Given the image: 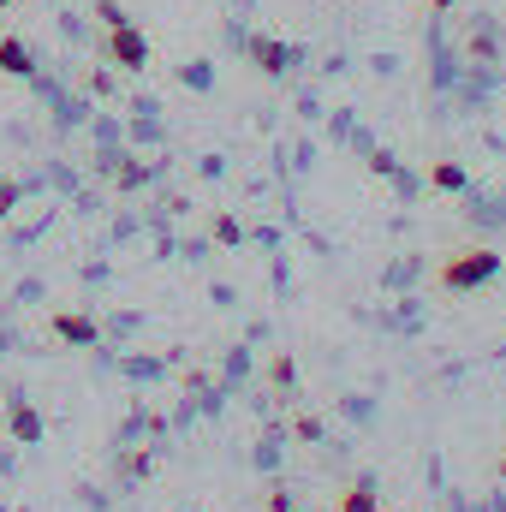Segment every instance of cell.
I'll list each match as a JSON object with an SVG mask.
<instances>
[{
    "instance_id": "cell-10",
    "label": "cell",
    "mask_w": 506,
    "mask_h": 512,
    "mask_svg": "<svg viewBox=\"0 0 506 512\" xmlns=\"http://www.w3.org/2000/svg\"><path fill=\"white\" fill-rule=\"evenodd\" d=\"M334 512H381L376 507V477H358V483L340 495V507H334Z\"/></svg>"
},
{
    "instance_id": "cell-3",
    "label": "cell",
    "mask_w": 506,
    "mask_h": 512,
    "mask_svg": "<svg viewBox=\"0 0 506 512\" xmlns=\"http://www.w3.org/2000/svg\"><path fill=\"white\" fill-rule=\"evenodd\" d=\"M108 66H126V72H143L149 66V36L137 30V24H120V30H108Z\"/></svg>"
},
{
    "instance_id": "cell-12",
    "label": "cell",
    "mask_w": 506,
    "mask_h": 512,
    "mask_svg": "<svg viewBox=\"0 0 506 512\" xmlns=\"http://www.w3.org/2000/svg\"><path fill=\"white\" fill-rule=\"evenodd\" d=\"M280 441H286L280 429H268V435L256 441V453H251V465H256V471H280Z\"/></svg>"
},
{
    "instance_id": "cell-22",
    "label": "cell",
    "mask_w": 506,
    "mask_h": 512,
    "mask_svg": "<svg viewBox=\"0 0 506 512\" xmlns=\"http://www.w3.org/2000/svg\"><path fill=\"white\" fill-rule=\"evenodd\" d=\"M429 6H435V12H447V6H453V0H429Z\"/></svg>"
},
{
    "instance_id": "cell-4",
    "label": "cell",
    "mask_w": 506,
    "mask_h": 512,
    "mask_svg": "<svg viewBox=\"0 0 506 512\" xmlns=\"http://www.w3.org/2000/svg\"><path fill=\"white\" fill-rule=\"evenodd\" d=\"M54 340L60 346H78V352H90V346H102V322L96 316H84V310H54Z\"/></svg>"
},
{
    "instance_id": "cell-23",
    "label": "cell",
    "mask_w": 506,
    "mask_h": 512,
    "mask_svg": "<svg viewBox=\"0 0 506 512\" xmlns=\"http://www.w3.org/2000/svg\"><path fill=\"white\" fill-rule=\"evenodd\" d=\"M501 477H506V453H501Z\"/></svg>"
},
{
    "instance_id": "cell-20",
    "label": "cell",
    "mask_w": 506,
    "mask_h": 512,
    "mask_svg": "<svg viewBox=\"0 0 506 512\" xmlns=\"http://www.w3.org/2000/svg\"><path fill=\"white\" fill-rule=\"evenodd\" d=\"M268 512H298V501H292V489H286V483H274V489H268Z\"/></svg>"
},
{
    "instance_id": "cell-14",
    "label": "cell",
    "mask_w": 506,
    "mask_h": 512,
    "mask_svg": "<svg viewBox=\"0 0 506 512\" xmlns=\"http://www.w3.org/2000/svg\"><path fill=\"white\" fill-rule=\"evenodd\" d=\"M340 411H346L352 423H376V399H370V393H346V399H340Z\"/></svg>"
},
{
    "instance_id": "cell-9",
    "label": "cell",
    "mask_w": 506,
    "mask_h": 512,
    "mask_svg": "<svg viewBox=\"0 0 506 512\" xmlns=\"http://www.w3.org/2000/svg\"><path fill=\"white\" fill-rule=\"evenodd\" d=\"M429 191H447V197H465V191H471V173H465L459 161H435V167H429Z\"/></svg>"
},
{
    "instance_id": "cell-11",
    "label": "cell",
    "mask_w": 506,
    "mask_h": 512,
    "mask_svg": "<svg viewBox=\"0 0 506 512\" xmlns=\"http://www.w3.org/2000/svg\"><path fill=\"white\" fill-rule=\"evenodd\" d=\"M292 435H298L304 447H322V441H328V423H322L316 411H298V417H292Z\"/></svg>"
},
{
    "instance_id": "cell-5",
    "label": "cell",
    "mask_w": 506,
    "mask_h": 512,
    "mask_svg": "<svg viewBox=\"0 0 506 512\" xmlns=\"http://www.w3.org/2000/svg\"><path fill=\"white\" fill-rule=\"evenodd\" d=\"M417 280H423V256H417V251L393 256V262L381 268V286H387V292H411Z\"/></svg>"
},
{
    "instance_id": "cell-13",
    "label": "cell",
    "mask_w": 506,
    "mask_h": 512,
    "mask_svg": "<svg viewBox=\"0 0 506 512\" xmlns=\"http://www.w3.org/2000/svg\"><path fill=\"white\" fill-rule=\"evenodd\" d=\"M387 328H399V334H417V328H423V304H417V298H399V310L387 316Z\"/></svg>"
},
{
    "instance_id": "cell-6",
    "label": "cell",
    "mask_w": 506,
    "mask_h": 512,
    "mask_svg": "<svg viewBox=\"0 0 506 512\" xmlns=\"http://www.w3.org/2000/svg\"><path fill=\"white\" fill-rule=\"evenodd\" d=\"M6 423H12V441L18 447H36L42 441V417H36V405H24V393H12V417Z\"/></svg>"
},
{
    "instance_id": "cell-19",
    "label": "cell",
    "mask_w": 506,
    "mask_h": 512,
    "mask_svg": "<svg viewBox=\"0 0 506 512\" xmlns=\"http://www.w3.org/2000/svg\"><path fill=\"white\" fill-rule=\"evenodd\" d=\"M387 179H393V191H399L405 203H417V191H423V185H417V179H411V173H405L399 161H393V173H387Z\"/></svg>"
},
{
    "instance_id": "cell-18",
    "label": "cell",
    "mask_w": 506,
    "mask_h": 512,
    "mask_svg": "<svg viewBox=\"0 0 506 512\" xmlns=\"http://www.w3.org/2000/svg\"><path fill=\"white\" fill-rule=\"evenodd\" d=\"M161 370H167V364H155V358H126L131 382H161Z\"/></svg>"
},
{
    "instance_id": "cell-17",
    "label": "cell",
    "mask_w": 506,
    "mask_h": 512,
    "mask_svg": "<svg viewBox=\"0 0 506 512\" xmlns=\"http://www.w3.org/2000/svg\"><path fill=\"white\" fill-rule=\"evenodd\" d=\"M96 18H102V30H120V24H131V12L120 6V0H96Z\"/></svg>"
},
{
    "instance_id": "cell-15",
    "label": "cell",
    "mask_w": 506,
    "mask_h": 512,
    "mask_svg": "<svg viewBox=\"0 0 506 512\" xmlns=\"http://www.w3.org/2000/svg\"><path fill=\"white\" fill-rule=\"evenodd\" d=\"M179 78H185L191 90H215V72H209V60H185V66H179Z\"/></svg>"
},
{
    "instance_id": "cell-24",
    "label": "cell",
    "mask_w": 506,
    "mask_h": 512,
    "mask_svg": "<svg viewBox=\"0 0 506 512\" xmlns=\"http://www.w3.org/2000/svg\"><path fill=\"white\" fill-rule=\"evenodd\" d=\"M0 6H12V0H0Z\"/></svg>"
},
{
    "instance_id": "cell-1",
    "label": "cell",
    "mask_w": 506,
    "mask_h": 512,
    "mask_svg": "<svg viewBox=\"0 0 506 512\" xmlns=\"http://www.w3.org/2000/svg\"><path fill=\"white\" fill-rule=\"evenodd\" d=\"M501 256L489 251V245H471V251L447 256L441 262V292H453V298H471V292H483V286H495L501 280Z\"/></svg>"
},
{
    "instance_id": "cell-21",
    "label": "cell",
    "mask_w": 506,
    "mask_h": 512,
    "mask_svg": "<svg viewBox=\"0 0 506 512\" xmlns=\"http://www.w3.org/2000/svg\"><path fill=\"white\" fill-rule=\"evenodd\" d=\"M18 197H24V185H12V179H0V221L18 209Z\"/></svg>"
},
{
    "instance_id": "cell-2",
    "label": "cell",
    "mask_w": 506,
    "mask_h": 512,
    "mask_svg": "<svg viewBox=\"0 0 506 512\" xmlns=\"http://www.w3.org/2000/svg\"><path fill=\"white\" fill-rule=\"evenodd\" d=\"M245 54H251V66L262 78H286L292 66H304V48H292L280 36H245Z\"/></svg>"
},
{
    "instance_id": "cell-8",
    "label": "cell",
    "mask_w": 506,
    "mask_h": 512,
    "mask_svg": "<svg viewBox=\"0 0 506 512\" xmlns=\"http://www.w3.org/2000/svg\"><path fill=\"white\" fill-rule=\"evenodd\" d=\"M268 387H274V399H298V364H292V352H274L268 358Z\"/></svg>"
},
{
    "instance_id": "cell-7",
    "label": "cell",
    "mask_w": 506,
    "mask_h": 512,
    "mask_svg": "<svg viewBox=\"0 0 506 512\" xmlns=\"http://www.w3.org/2000/svg\"><path fill=\"white\" fill-rule=\"evenodd\" d=\"M0 72H6V78H30V72H36V54H30L24 36H0Z\"/></svg>"
},
{
    "instance_id": "cell-16",
    "label": "cell",
    "mask_w": 506,
    "mask_h": 512,
    "mask_svg": "<svg viewBox=\"0 0 506 512\" xmlns=\"http://www.w3.org/2000/svg\"><path fill=\"white\" fill-rule=\"evenodd\" d=\"M215 245H245V227H239V215H215Z\"/></svg>"
}]
</instances>
